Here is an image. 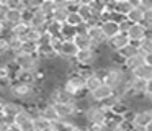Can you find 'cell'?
Here are the masks:
<instances>
[{"label": "cell", "instance_id": "6da1fadb", "mask_svg": "<svg viewBox=\"0 0 152 131\" xmlns=\"http://www.w3.org/2000/svg\"><path fill=\"white\" fill-rule=\"evenodd\" d=\"M100 61V49L90 48V49H82L74 59V64L77 69H95Z\"/></svg>", "mask_w": 152, "mask_h": 131}, {"label": "cell", "instance_id": "7a4b0ae2", "mask_svg": "<svg viewBox=\"0 0 152 131\" xmlns=\"http://www.w3.org/2000/svg\"><path fill=\"white\" fill-rule=\"evenodd\" d=\"M83 116H85V120L88 121V124H92V126H103L110 118V111L106 110V108H103L102 105L93 103L92 107L83 113Z\"/></svg>", "mask_w": 152, "mask_h": 131}, {"label": "cell", "instance_id": "3957f363", "mask_svg": "<svg viewBox=\"0 0 152 131\" xmlns=\"http://www.w3.org/2000/svg\"><path fill=\"white\" fill-rule=\"evenodd\" d=\"M152 123V108H141L136 110V116L132 121L134 131H144Z\"/></svg>", "mask_w": 152, "mask_h": 131}, {"label": "cell", "instance_id": "277c9868", "mask_svg": "<svg viewBox=\"0 0 152 131\" xmlns=\"http://www.w3.org/2000/svg\"><path fill=\"white\" fill-rule=\"evenodd\" d=\"M51 102L53 103H75L77 97L72 95L70 92H67L62 85H57L51 92Z\"/></svg>", "mask_w": 152, "mask_h": 131}, {"label": "cell", "instance_id": "5b68a950", "mask_svg": "<svg viewBox=\"0 0 152 131\" xmlns=\"http://www.w3.org/2000/svg\"><path fill=\"white\" fill-rule=\"evenodd\" d=\"M88 95H90V100H92L93 103L102 105L103 102H106L108 98H111L113 95H115V88H111L110 85L103 84L100 88H96L95 92H92V93H88Z\"/></svg>", "mask_w": 152, "mask_h": 131}, {"label": "cell", "instance_id": "8992f818", "mask_svg": "<svg viewBox=\"0 0 152 131\" xmlns=\"http://www.w3.org/2000/svg\"><path fill=\"white\" fill-rule=\"evenodd\" d=\"M54 105H56L57 115H59L61 120H74L77 115H80L75 103H54Z\"/></svg>", "mask_w": 152, "mask_h": 131}, {"label": "cell", "instance_id": "52a82bcc", "mask_svg": "<svg viewBox=\"0 0 152 131\" xmlns=\"http://www.w3.org/2000/svg\"><path fill=\"white\" fill-rule=\"evenodd\" d=\"M79 51L80 49L77 48V44L74 41H66V39H64L61 49L57 51V56H59L61 59H66V61H74L75 56L79 54Z\"/></svg>", "mask_w": 152, "mask_h": 131}, {"label": "cell", "instance_id": "ba28073f", "mask_svg": "<svg viewBox=\"0 0 152 131\" xmlns=\"http://www.w3.org/2000/svg\"><path fill=\"white\" fill-rule=\"evenodd\" d=\"M88 35L96 49H102L103 46H108V38L105 36L102 26H88Z\"/></svg>", "mask_w": 152, "mask_h": 131}, {"label": "cell", "instance_id": "9c48e42d", "mask_svg": "<svg viewBox=\"0 0 152 131\" xmlns=\"http://www.w3.org/2000/svg\"><path fill=\"white\" fill-rule=\"evenodd\" d=\"M128 88L136 97H147V80H144V79H136L131 75L128 82Z\"/></svg>", "mask_w": 152, "mask_h": 131}, {"label": "cell", "instance_id": "30bf717a", "mask_svg": "<svg viewBox=\"0 0 152 131\" xmlns=\"http://www.w3.org/2000/svg\"><path fill=\"white\" fill-rule=\"evenodd\" d=\"M129 44H131L129 36L126 35V33H119L118 36H115V38H111L108 41V49H111L113 52H121L123 49Z\"/></svg>", "mask_w": 152, "mask_h": 131}, {"label": "cell", "instance_id": "8fae6325", "mask_svg": "<svg viewBox=\"0 0 152 131\" xmlns=\"http://www.w3.org/2000/svg\"><path fill=\"white\" fill-rule=\"evenodd\" d=\"M126 35L129 36L131 43H134V44H139V43H141L142 39H144L145 36L149 35V29L145 28L144 23H141V25H132L131 28H129V31L126 33Z\"/></svg>", "mask_w": 152, "mask_h": 131}, {"label": "cell", "instance_id": "7c38bea8", "mask_svg": "<svg viewBox=\"0 0 152 131\" xmlns=\"http://www.w3.org/2000/svg\"><path fill=\"white\" fill-rule=\"evenodd\" d=\"M100 26H102V29H103V33H105V36L108 38V41L121 33V26H119V23L115 21V20L105 18V20L102 21V25H100Z\"/></svg>", "mask_w": 152, "mask_h": 131}, {"label": "cell", "instance_id": "4fadbf2b", "mask_svg": "<svg viewBox=\"0 0 152 131\" xmlns=\"http://www.w3.org/2000/svg\"><path fill=\"white\" fill-rule=\"evenodd\" d=\"M39 115H43L44 118H48L49 121H53V123H56V121H59V115H57V110H56V105L53 103V102H48V103H43L39 107Z\"/></svg>", "mask_w": 152, "mask_h": 131}, {"label": "cell", "instance_id": "5bb4252c", "mask_svg": "<svg viewBox=\"0 0 152 131\" xmlns=\"http://www.w3.org/2000/svg\"><path fill=\"white\" fill-rule=\"evenodd\" d=\"M132 8H134L132 0H118V2H115V13L124 16V18H128V15L132 12Z\"/></svg>", "mask_w": 152, "mask_h": 131}, {"label": "cell", "instance_id": "9a60e30c", "mask_svg": "<svg viewBox=\"0 0 152 131\" xmlns=\"http://www.w3.org/2000/svg\"><path fill=\"white\" fill-rule=\"evenodd\" d=\"M144 64H145L144 54H139V56H134V57H131V59H126V61L123 62V67L131 74V72H134L137 67H141V66H144Z\"/></svg>", "mask_w": 152, "mask_h": 131}, {"label": "cell", "instance_id": "2e32d148", "mask_svg": "<svg viewBox=\"0 0 152 131\" xmlns=\"http://www.w3.org/2000/svg\"><path fill=\"white\" fill-rule=\"evenodd\" d=\"M74 43L77 44V48H79L80 51H82V49L95 48V46H93L92 38H90V35H88V31H85V33H79V35L75 36V39H74Z\"/></svg>", "mask_w": 152, "mask_h": 131}, {"label": "cell", "instance_id": "e0dca14e", "mask_svg": "<svg viewBox=\"0 0 152 131\" xmlns=\"http://www.w3.org/2000/svg\"><path fill=\"white\" fill-rule=\"evenodd\" d=\"M103 84H105V80H103V79L100 77L95 71H93V74L87 77V87L85 88H87V92H88V93H92V92L96 90V88L102 87Z\"/></svg>", "mask_w": 152, "mask_h": 131}, {"label": "cell", "instance_id": "ac0fdd59", "mask_svg": "<svg viewBox=\"0 0 152 131\" xmlns=\"http://www.w3.org/2000/svg\"><path fill=\"white\" fill-rule=\"evenodd\" d=\"M77 124L74 123V120H59L56 123H53V131H77Z\"/></svg>", "mask_w": 152, "mask_h": 131}, {"label": "cell", "instance_id": "d6986e66", "mask_svg": "<svg viewBox=\"0 0 152 131\" xmlns=\"http://www.w3.org/2000/svg\"><path fill=\"white\" fill-rule=\"evenodd\" d=\"M30 29H31V26L30 25H26V23H21V25H18V26H15L13 28V33H12V38H17V39H20V41H26V38H28V33H30Z\"/></svg>", "mask_w": 152, "mask_h": 131}, {"label": "cell", "instance_id": "ffe728a7", "mask_svg": "<svg viewBox=\"0 0 152 131\" xmlns=\"http://www.w3.org/2000/svg\"><path fill=\"white\" fill-rule=\"evenodd\" d=\"M118 54L121 56L123 61H126V59H131V57H134V56L142 54V52H141V49H139V44H134V43H131V44L126 46V48L123 49L121 52H118Z\"/></svg>", "mask_w": 152, "mask_h": 131}, {"label": "cell", "instance_id": "44dd1931", "mask_svg": "<svg viewBox=\"0 0 152 131\" xmlns=\"http://www.w3.org/2000/svg\"><path fill=\"white\" fill-rule=\"evenodd\" d=\"M131 75H132V77H136V79L151 80V79H152V66H147V64L141 66V67H137L134 72H131Z\"/></svg>", "mask_w": 152, "mask_h": 131}, {"label": "cell", "instance_id": "7402d4cb", "mask_svg": "<svg viewBox=\"0 0 152 131\" xmlns=\"http://www.w3.org/2000/svg\"><path fill=\"white\" fill-rule=\"evenodd\" d=\"M34 128L36 131H53V121L44 118L43 115H38L34 116Z\"/></svg>", "mask_w": 152, "mask_h": 131}, {"label": "cell", "instance_id": "603a6c76", "mask_svg": "<svg viewBox=\"0 0 152 131\" xmlns=\"http://www.w3.org/2000/svg\"><path fill=\"white\" fill-rule=\"evenodd\" d=\"M56 8H57V7H56V0H43L39 12L44 13V15L51 20V18H53V15H54V12H56Z\"/></svg>", "mask_w": 152, "mask_h": 131}, {"label": "cell", "instance_id": "cb8c5ba5", "mask_svg": "<svg viewBox=\"0 0 152 131\" xmlns=\"http://www.w3.org/2000/svg\"><path fill=\"white\" fill-rule=\"evenodd\" d=\"M69 15H70V12L67 8H56V12H54V15L51 20L59 23V25H66L67 20H69Z\"/></svg>", "mask_w": 152, "mask_h": 131}, {"label": "cell", "instance_id": "d4e9b609", "mask_svg": "<svg viewBox=\"0 0 152 131\" xmlns=\"http://www.w3.org/2000/svg\"><path fill=\"white\" fill-rule=\"evenodd\" d=\"M128 20L132 25H141V23H144V10L139 8V7H134L132 12L128 15Z\"/></svg>", "mask_w": 152, "mask_h": 131}, {"label": "cell", "instance_id": "484cf974", "mask_svg": "<svg viewBox=\"0 0 152 131\" xmlns=\"http://www.w3.org/2000/svg\"><path fill=\"white\" fill-rule=\"evenodd\" d=\"M2 21V20H0ZM5 21H8L10 25L13 26H18L23 23V12H15V10H10L8 12V15L5 16Z\"/></svg>", "mask_w": 152, "mask_h": 131}, {"label": "cell", "instance_id": "4316f807", "mask_svg": "<svg viewBox=\"0 0 152 131\" xmlns=\"http://www.w3.org/2000/svg\"><path fill=\"white\" fill-rule=\"evenodd\" d=\"M79 15L83 18L85 23H90L93 20V12H92V8H90L88 2H82V5H80V8H79Z\"/></svg>", "mask_w": 152, "mask_h": 131}, {"label": "cell", "instance_id": "83f0119b", "mask_svg": "<svg viewBox=\"0 0 152 131\" xmlns=\"http://www.w3.org/2000/svg\"><path fill=\"white\" fill-rule=\"evenodd\" d=\"M62 26L64 25H59V23H56V21H53V20H51L49 25H48V28H46V31L49 33L53 38H57V36L62 35Z\"/></svg>", "mask_w": 152, "mask_h": 131}, {"label": "cell", "instance_id": "f1b7e54d", "mask_svg": "<svg viewBox=\"0 0 152 131\" xmlns=\"http://www.w3.org/2000/svg\"><path fill=\"white\" fill-rule=\"evenodd\" d=\"M83 18L79 15V12H70V15H69V20H67V23L66 25H70V26H74V28H79L80 25H83Z\"/></svg>", "mask_w": 152, "mask_h": 131}, {"label": "cell", "instance_id": "f546056e", "mask_svg": "<svg viewBox=\"0 0 152 131\" xmlns=\"http://www.w3.org/2000/svg\"><path fill=\"white\" fill-rule=\"evenodd\" d=\"M38 48H39V44H38V43L25 41V43H23V48H21V52H25V54L38 56Z\"/></svg>", "mask_w": 152, "mask_h": 131}, {"label": "cell", "instance_id": "4dcf8cb0", "mask_svg": "<svg viewBox=\"0 0 152 131\" xmlns=\"http://www.w3.org/2000/svg\"><path fill=\"white\" fill-rule=\"evenodd\" d=\"M41 3H43V0H26V8L30 12H38L41 8Z\"/></svg>", "mask_w": 152, "mask_h": 131}, {"label": "cell", "instance_id": "1f68e13d", "mask_svg": "<svg viewBox=\"0 0 152 131\" xmlns=\"http://www.w3.org/2000/svg\"><path fill=\"white\" fill-rule=\"evenodd\" d=\"M51 41H53V36L48 31H44V33H41V38H39V43H38V44H51Z\"/></svg>", "mask_w": 152, "mask_h": 131}, {"label": "cell", "instance_id": "d6a6232c", "mask_svg": "<svg viewBox=\"0 0 152 131\" xmlns=\"http://www.w3.org/2000/svg\"><path fill=\"white\" fill-rule=\"evenodd\" d=\"M20 131H36V128H34V120L33 121H28V123H25V124H21Z\"/></svg>", "mask_w": 152, "mask_h": 131}, {"label": "cell", "instance_id": "836d02e7", "mask_svg": "<svg viewBox=\"0 0 152 131\" xmlns=\"http://www.w3.org/2000/svg\"><path fill=\"white\" fill-rule=\"evenodd\" d=\"M151 95H152V79L147 80V97H151Z\"/></svg>", "mask_w": 152, "mask_h": 131}, {"label": "cell", "instance_id": "e575fe53", "mask_svg": "<svg viewBox=\"0 0 152 131\" xmlns=\"http://www.w3.org/2000/svg\"><path fill=\"white\" fill-rule=\"evenodd\" d=\"M144 59H145V64L147 66H152V54H145Z\"/></svg>", "mask_w": 152, "mask_h": 131}, {"label": "cell", "instance_id": "d590c367", "mask_svg": "<svg viewBox=\"0 0 152 131\" xmlns=\"http://www.w3.org/2000/svg\"><path fill=\"white\" fill-rule=\"evenodd\" d=\"M8 131H20V128H18V126H12Z\"/></svg>", "mask_w": 152, "mask_h": 131}, {"label": "cell", "instance_id": "8d00e7d4", "mask_svg": "<svg viewBox=\"0 0 152 131\" xmlns=\"http://www.w3.org/2000/svg\"><path fill=\"white\" fill-rule=\"evenodd\" d=\"M144 131H152V123H151V124H149V126H147V128H145V130H144Z\"/></svg>", "mask_w": 152, "mask_h": 131}, {"label": "cell", "instance_id": "74e56055", "mask_svg": "<svg viewBox=\"0 0 152 131\" xmlns=\"http://www.w3.org/2000/svg\"><path fill=\"white\" fill-rule=\"evenodd\" d=\"M147 100H149V102H151V103H152V95H151V97H147Z\"/></svg>", "mask_w": 152, "mask_h": 131}]
</instances>
